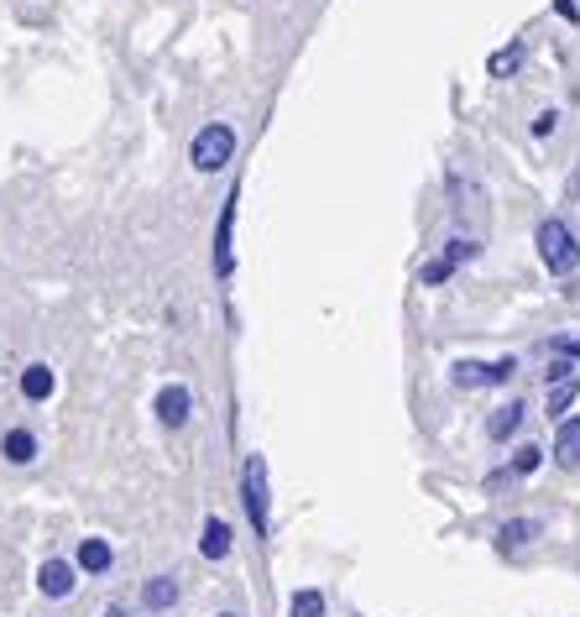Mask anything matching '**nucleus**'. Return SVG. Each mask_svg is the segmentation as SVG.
<instances>
[{"mask_svg": "<svg viewBox=\"0 0 580 617\" xmlns=\"http://www.w3.org/2000/svg\"><path fill=\"white\" fill-rule=\"evenodd\" d=\"M241 508H246V523L262 544L272 539V482H267V461L262 455H246L241 461Z\"/></svg>", "mask_w": 580, "mask_h": 617, "instance_id": "1", "label": "nucleus"}, {"mask_svg": "<svg viewBox=\"0 0 580 617\" xmlns=\"http://www.w3.org/2000/svg\"><path fill=\"white\" fill-rule=\"evenodd\" d=\"M230 157H236V126H230V121H210V126L194 131V142H189L194 173H220Z\"/></svg>", "mask_w": 580, "mask_h": 617, "instance_id": "2", "label": "nucleus"}, {"mask_svg": "<svg viewBox=\"0 0 580 617\" xmlns=\"http://www.w3.org/2000/svg\"><path fill=\"white\" fill-rule=\"evenodd\" d=\"M539 257L544 267L554 272V278H570V272L580 267V241L565 220H544L539 225Z\"/></svg>", "mask_w": 580, "mask_h": 617, "instance_id": "3", "label": "nucleus"}, {"mask_svg": "<svg viewBox=\"0 0 580 617\" xmlns=\"http://www.w3.org/2000/svg\"><path fill=\"white\" fill-rule=\"evenodd\" d=\"M79 565L74 560H63V555H53V560H42L37 565V591H42V597H48V602H68V597H74V591H79Z\"/></svg>", "mask_w": 580, "mask_h": 617, "instance_id": "4", "label": "nucleus"}, {"mask_svg": "<svg viewBox=\"0 0 580 617\" xmlns=\"http://www.w3.org/2000/svg\"><path fill=\"white\" fill-rule=\"evenodd\" d=\"M152 408H157V424H162V429H183V424H189V408H194V393H189L183 382H168V387L152 398Z\"/></svg>", "mask_w": 580, "mask_h": 617, "instance_id": "5", "label": "nucleus"}, {"mask_svg": "<svg viewBox=\"0 0 580 617\" xmlns=\"http://www.w3.org/2000/svg\"><path fill=\"white\" fill-rule=\"evenodd\" d=\"M230 236H236V194H225L220 220H215V278L225 283L236 272V257H230Z\"/></svg>", "mask_w": 580, "mask_h": 617, "instance_id": "6", "label": "nucleus"}, {"mask_svg": "<svg viewBox=\"0 0 580 617\" xmlns=\"http://www.w3.org/2000/svg\"><path fill=\"white\" fill-rule=\"evenodd\" d=\"M74 565H79V576H110V565H115L110 539L84 534V539H79V550H74Z\"/></svg>", "mask_w": 580, "mask_h": 617, "instance_id": "7", "label": "nucleus"}, {"mask_svg": "<svg viewBox=\"0 0 580 617\" xmlns=\"http://www.w3.org/2000/svg\"><path fill=\"white\" fill-rule=\"evenodd\" d=\"M230 550H236V534H230V523L220 513H210L204 518V534H199V555L210 565H220V560H230Z\"/></svg>", "mask_w": 580, "mask_h": 617, "instance_id": "8", "label": "nucleus"}, {"mask_svg": "<svg viewBox=\"0 0 580 617\" xmlns=\"http://www.w3.org/2000/svg\"><path fill=\"white\" fill-rule=\"evenodd\" d=\"M523 419H528V403L507 398L502 408H492V419H486V440H492V445H507V440L523 429Z\"/></svg>", "mask_w": 580, "mask_h": 617, "instance_id": "9", "label": "nucleus"}, {"mask_svg": "<svg viewBox=\"0 0 580 617\" xmlns=\"http://www.w3.org/2000/svg\"><path fill=\"white\" fill-rule=\"evenodd\" d=\"M178 597H183L178 576H147V581H142V607H147L152 617H157V612H173Z\"/></svg>", "mask_w": 580, "mask_h": 617, "instance_id": "10", "label": "nucleus"}, {"mask_svg": "<svg viewBox=\"0 0 580 617\" xmlns=\"http://www.w3.org/2000/svg\"><path fill=\"white\" fill-rule=\"evenodd\" d=\"M0 455H6V466H32L37 461V434L27 424H16L0 434Z\"/></svg>", "mask_w": 580, "mask_h": 617, "instance_id": "11", "label": "nucleus"}, {"mask_svg": "<svg viewBox=\"0 0 580 617\" xmlns=\"http://www.w3.org/2000/svg\"><path fill=\"white\" fill-rule=\"evenodd\" d=\"M539 534H544V523H539V518H507L502 529H497V550H502V555H518L523 544H533Z\"/></svg>", "mask_w": 580, "mask_h": 617, "instance_id": "12", "label": "nucleus"}, {"mask_svg": "<svg viewBox=\"0 0 580 617\" xmlns=\"http://www.w3.org/2000/svg\"><path fill=\"white\" fill-rule=\"evenodd\" d=\"M554 466H565V471L580 466V419H560V434H554Z\"/></svg>", "mask_w": 580, "mask_h": 617, "instance_id": "13", "label": "nucleus"}, {"mask_svg": "<svg viewBox=\"0 0 580 617\" xmlns=\"http://www.w3.org/2000/svg\"><path fill=\"white\" fill-rule=\"evenodd\" d=\"M53 387H58V377H53V367H42V361H32V367L21 372V398L27 403H48Z\"/></svg>", "mask_w": 580, "mask_h": 617, "instance_id": "14", "label": "nucleus"}, {"mask_svg": "<svg viewBox=\"0 0 580 617\" xmlns=\"http://www.w3.org/2000/svg\"><path fill=\"white\" fill-rule=\"evenodd\" d=\"M324 612H330V602H324L319 586H298L288 597V617H324Z\"/></svg>", "mask_w": 580, "mask_h": 617, "instance_id": "15", "label": "nucleus"}, {"mask_svg": "<svg viewBox=\"0 0 580 617\" xmlns=\"http://www.w3.org/2000/svg\"><path fill=\"white\" fill-rule=\"evenodd\" d=\"M544 466V445H533V440H523L518 450H513V461H507V471H513V482H523V476H533Z\"/></svg>", "mask_w": 580, "mask_h": 617, "instance_id": "16", "label": "nucleus"}, {"mask_svg": "<svg viewBox=\"0 0 580 617\" xmlns=\"http://www.w3.org/2000/svg\"><path fill=\"white\" fill-rule=\"evenodd\" d=\"M518 68H523V42H507L502 53L486 58V74H492V79H513Z\"/></svg>", "mask_w": 580, "mask_h": 617, "instance_id": "17", "label": "nucleus"}, {"mask_svg": "<svg viewBox=\"0 0 580 617\" xmlns=\"http://www.w3.org/2000/svg\"><path fill=\"white\" fill-rule=\"evenodd\" d=\"M575 393H580V387H575V377H570V382H554V387H549V408H544V414H549L554 424H560V419L570 414V403H575Z\"/></svg>", "mask_w": 580, "mask_h": 617, "instance_id": "18", "label": "nucleus"}, {"mask_svg": "<svg viewBox=\"0 0 580 617\" xmlns=\"http://www.w3.org/2000/svg\"><path fill=\"white\" fill-rule=\"evenodd\" d=\"M450 382L460 393H471V387H486V361H455L450 367Z\"/></svg>", "mask_w": 580, "mask_h": 617, "instance_id": "19", "label": "nucleus"}, {"mask_svg": "<svg viewBox=\"0 0 580 617\" xmlns=\"http://www.w3.org/2000/svg\"><path fill=\"white\" fill-rule=\"evenodd\" d=\"M450 278H455V262L445 257V251H439V257H429L424 272H419V283H424V288H445Z\"/></svg>", "mask_w": 580, "mask_h": 617, "instance_id": "20", "label": "nucleus"}, {"mask_svg": "<svg viewBox=\"0 0 580 617\" xmlns=\"http://www.w3.org/2000/svg\"><path fill=\"white\" fill-rule=\"evenodd\" d=\"M518 377V356H502V361H486V387H502Z\"/></svg>", "mask_w": 580, "mask_h": 617, "instance_id": "21", "label": "nucleus"}, {"mask_svg": "<svg viewBox=\"0 0 580 617\" xmlns=\"http://www.w3.org/2000/svg\"><path fill=\"white\" fill-rule=\"evenodd\" d=\"M570 377H575V361H570V356H554L549 367H544V382H549V387H554V382H570Z\"/></svg>", "mask_w": 580, "mask_h": 617, "instance_id": "22", "label": "nucleus"}, {"mask_svg": "<svg viewBox=\"0 0 580 617\" xmlns=\"http://www.w3.org/2000/svg\"><path fill=\"white\" fill-rule=\"evenodd\" d=\"M507 482H513V471H507V466H497L492 476H486V497H497V492H502Z\"/></svg>", "mask_w": 580, "mask_h": 617, "instance_id": "23", "label": "nucleus"}, {"mask_svg": "<svg viewBox=\"0 0 580 617\" xmlns=\"http://www.w3.org/2000/svg\"><path fill=\"white\" fill-rule=\"evenodd\" d=\"M554 126H560V110H544V116L533 121V136H554Z\"/></svg>", "mask_w": 580, "mask_h": 617, "instance_id": "24", "label": "nucleus"}, {"mask_svg": "<svg viewBox=\"0 0 580 617\" xmlns=\"http://www.w3.org/2000/svg\"><path fill=\"white\" fill-rule=\"evenodd\" d=\"M554 11H560L570 27H575V21H580V0H554Z\"/></svg>", "mask_w": 580, "mask_h": 617, "instance_id": "25", "label": "nucleus"}, {"mask_svg": "<svg viewBox=\"0 0 580 617\" xmlns=\"http://www.w3.org/2000/svg\"><path fill=\"white\" fill-rule=\"evenodd\" d=\"M554 351L570 356V361H580V335H575V340H554Z\"/></svg>", "mask_w": 580, "mask_h": 617, "instance_id": "26", "label": "nucleus"}, {"mask_svg": "<svg viewBox=\"0 0 580 617\" xmlns=\"http://www.w3.org/2000/svg\"><path fill=\"white\" fill-rule=\"evenodd\" d=\"M100 617H131V607H121V602H110V607H105Z\"/></svg>", "mask_w": 580, "mask_h": 617, "instance_id": "27", "label": "nucleus"}, {"mask_svg": "<svg viewBox=\"0 0 580 617\" xmlns=\"http://www.w3.org/2000/svg\"><path fill=\"white\" fill-rule=\"evenodd\" d=\"M215 617H246V612H230V607H225V612H215Z\"/></svg>", "mask_w": 580, "mask_h": 617, "instance_id": "28", "label": "nucleus"}]
</instances>
